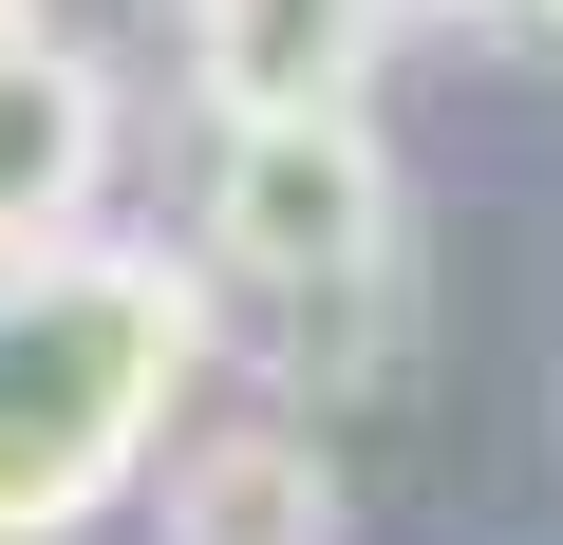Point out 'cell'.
Here are the masks:
<instances>
[{"mask_svg":"<svg viewBox=\"0 0 563 545\" xmlns=\"http://www.w3.org/2000/svg\"><path fill=\"white\" fill-rule=\"evenodd\" d=\"M38 20H57V0H0V39H38Z\"/></svg>","mask_w":563,"mask_h":545,"instance_id":"8992f818","label":"cell"},{"mask_svg":"<svg viewBox=\"0 0 563 545\" xmlns=\"http://www.w3.org/2000/svg\"><path fill=\"white\" fill-rule=\"evenodd\" d=\"M526 20H563V0H526Z\"/></svg>","mask_w":563,"mask_h":545,"instance_id":"ba28073f","label":"cell"},{"mask_svg":"<svg viewBox=\"0 0 563 545\" xmlns=\"http://www.w3.org/2000/svg\"><path fill=\"white\" fill-rule=\"evenodd\" d=\"M376 39H395V0H188L207 113H357Z\"/></svg>","mask_w":563,"mask_h":545,"instance_id":"3957f363","label":"cell"},{"mask_svg":"<svg viewBox=\"0 0 563 545\" xmlns=\"http://www.w3.org/2000/svg\"><path fill=\"white\" fill-rule=\"evenodd\" d=\"M151 526H207V545H320L339 526V451L301 433V414H244V433H207V451H169L151 433Z\"/></svg>","mask_w":563,"mask_h":545,"instance_id":"5b68a950","label":"cell"},{"mask_svg":"<svg viewBox=\"0 0 563 545\" xmlns=\"http://www.w3.org/2000/svg\"><path fill=\"white\" fill-rule=\"evenodd\" d=\"M470 20H526V0H470Z\"/></svg>","mask_w":563,"mask_h":545,"instance_id":"52a82bcc","label":"cell"},{"mask_svg":"<svg viewBox=\"0 0 563 545\" xmlns=\"http://www.w3.org/2000/svg\"><path fill=\"white\" fill-rule=\"evenodd\" d=\"M95 188H113V76L38 20V39H0V244L95 226Z\"/></svg>","mask_w":563,"mask_h":545,"instance_id":"277c9868","label":"cell"},{"mask_svg":"<svg viewBox=\"0 0 563 545\" xmlns=\"http://www.w3.org/2000/svg\"><path fill=\"white\" fill-rule=\"evenodd\" d=\"M207 263H225V283H263V302L395 263V151H376L357 113H225V170H207Z\"/></svg>","mask_w":563,"mask_h":545,"instance_id":"7a4b0ae2","label":"cell"},{"mask_svg":"<svg viewBox=\"0 0 563 545\" xmlns=\"http://www.w3.org/2000/svg\"><path fill=\"white\" fill-rule=\"evenodd\" d=\"M188 377H207V263L113 244V226L0 244V545L95 526L151 470Z\"/></svg>","mask_w":563,"mask_h":545,"instance_id":"6da1fadb","label":"cell"}]
</instances>
